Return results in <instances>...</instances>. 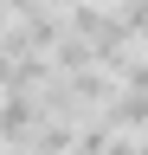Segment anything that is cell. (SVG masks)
Here are the masks:
<instances>
[]
</instances>
